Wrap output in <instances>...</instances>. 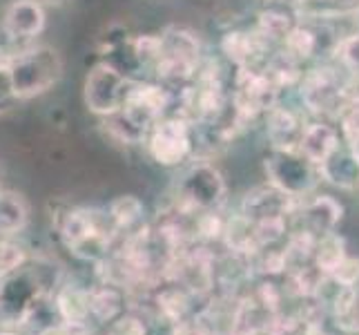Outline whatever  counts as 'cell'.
<instances>
[{
  "label": "cell",
  "mask_w": 359,
  "mask_h": 335,
  "mask_svg": "<svg viewBox=\"0 0 359 335\" xmlns=\"http://www.w3.org/2000/svg\"><path fill=\"white\" fill-rule=\"evenodd\" d=\"M5 72L11 94L16 98H32L45 94L52 85L58 83L60 74H63V60L56 49L41 45L9 56Z\"/></svg>",
  "instance_id": "6da1fadb"
},
{
  "label": "cell",
  "mask_w": 359,
  "mask_h": 335,
  "mask_svg": "<svg viewBox=\"0 0 359 335\" xmlns=\"http://www.w3.org/2000/svg\"><path fill=\"white\" fill-rule=\"evenodd\" d=\"M302 103L319 121H339L351 101V83L337 70L315 67L302 74Z\"/></svg>",
  "instance_id": "7a4b0ae2"
},
{
  "label": "cell",
  "mask_w": 359,
  "mask_h": 335,
  "mask_svg": "<svg viewBox=\"0 0 359 335\" xmlns=\"http://www.w3.org/2000/svg\"><path fill=\"white\" fill-rule=\"evenodd\" d=\"M264 168L270 185H275L277 190L288 195L294 202L315 195L321 181L319 168L297 150H270V155L264 159Z\"/></svg>",
  "instance_id": "3957f363"
},
{
  "label": "cell",
  "mask_w": 359,
  "mask_h": 335,
  "mask_svg": "<svg viewBox=\"0 0 359 335\" xmlns=\"http://www.w3.org/2000/svg\"><path fill=\"white\" fill-rule=\"evenodd\" d=\"M132 85L134 83H130L121 70L109 63H101L88 74V81H85V103H88L94 114L112 117L126 105Z\"/></svg>",
  "instance_id": "277c9868"
},
{
  "label": "cell",
  "mask_w": 359,
  "mask_h": 335,
  "mask_svg": "<svg viewBox=\"0 0 359 335\" xmlns=\"http://www.w3.org/2000/svg\"><path fill=\"white\" fill-rule=\"evenodd\" d=\"M60 235L72 251L85 259L103 257L109 246L107 228L98 223L90 210H69L60 223Z\"/></svg>",
  "instance_id": "5b68a950"
},
{
  "label": "cell",
  "mask_w": 359,
  "mask_h": 335,
  "mask_svg": "<svg viewBox=\"0 0 359 335\" xmlns=\"http://www.w3.org/2000/svg\"><path fill=\"white\" fill-rule=\"evenodd\" d=\"M181 202L194 210L212 213L226 199V181L210 164H196L181 181Z\"/></svg>",
  "instance_id": "8992f818"
},
{
  "label": "cell",
  "mask_w": 359,
  "mask_h": 335,
  "mask_svg": "<svg viewBox=\"0 0 359 335\" xmlns=\"http://www.w3.org/2000/svg\"><path fill=\"white\" fill-rule=\"evenodd\" d=\"M150 155L161 166H179L192 150L188 121L165 117L150 130Z\"/></svg>",
  "instance_id": "52a82bcc"
},
{
  "label": "cell",
  "mask_w": 359,
  "mask_h": 335,
  "mask_svg": "<svg viewBox=\"0 0 359 335\" xmlns=\"http://www.w3.org/2000/svg\"><path fill=\"white\" fill-rule=\"evenodd\" d=\"M299 202L290 199L288 195H283L277 190L275 185H259L252 192L245 195L243 206H241V215L250 221H266V219H288L294 215V208Z\"/></svg>",
  "instance_id": "ba28073f"
},
{
  "label": "cell",
  "mask_w": 359,
  "mask_h": 335,
  "mask_svg": "<svg viewBox=\"0 0 359 335\" xmlns=\"http://www.w3.org/2000/svg\"><path fill=\"white\" fill-rule=\"evenodd\" d=\"M294 213H299L304 221V232H311L315 239H319L321 235L335 232L337 223L341 221L344 208L341 204L330 195H315L306 197L297 204Z\"/></svg>",
  "instance_id": "9c48e42d"
},
{
  "label": "cell",
  "mask_w": 359,
  "mask_h": 335,
  "mask_svg": "<svg viewBox=\"0 0 359 335\" xmlns=\"http://www.w3.org/2000/svg\"><path fill=\"white\" fill-rule=\"evenodd\" d=\"M341 143H344L341 134L330 121H313L306 123L299 145H297V152L306 157L311 164L321 166Z\"/></svg>",
  "instance_id": "30bf717a"
},
{
  "label": "cell",
  "mask_w": 359,
  "mask_h": 335,
  "mask_svg": "<svg viewBox=\"0 0 359 335\" xmlns=\"http://www.w3.org/2000/svg\"><path fill=\"white\" fill-rule=\"evenodd\" d=\"M3 27L11 39H34L45 29V11L39 0H14L3 18Z\"/></svg>",
  "instance_id": "8fae6325"
},
{
  "label": "cell",
  "mask_w": 359,
  "mask_h": 335,
  "mask_svg": "<svg viewBox=\"0 0 359 335\" xmlns=\"http://www.w3.org/2000/svg\"><path fill=\"white\" fill-rule=\"evenodd\" d=\"M224 52L239 70H257V60L268 54L270 41H266L257 29L255 32H230L224 39Z\"/></svg>",
  "instance_id": "7c38bea8"
},
{
  "label": "cell",
  "mask_w": 359,
  "mask_h": 335,
  "mask_svg": "<svg viewBox=\"0 0 359 335\" xmlns=\"http://www.w3.org/2000/svg\"><path fill=\"white\" fill-rule=\"evenodd\" d=\"M319 177L341 190H359V159L346 143H341L324 164L317 166Z\"/></svg>",
  "instance_id": "4fadbf2b"
},
{
  "label": "cell",
  "mask_w": 359,
  "mask_h": 335,
  "mask_svg": "<svg viewBox=\"0 0 359 335\" xmlns=\"http://www.w3.org/2000/svg\"><path fill=\"white\" fill-rule=\"evenodd\" d=\"M304 128V119L288 107L275 105L268 112V139L272 150H297Z\"/></svg>",
  "instance_id": "5bb4252c"
},
{
  "label": "cell",
  "mask_w": 359,
  "mask_h": 335,
  "mask_svg": "<svg viewBox=\"0 0 359 335\" xmlns=\"http://www.w3.org/2000/svg\"><path fill=\"white\" fill-rule=\"evenodd\" d=\"M29 221V206L14 190H0V235H16Z\"/></svg>",
  "instance_id": "9a60e30c"
},
{
  "label": "cell",
  "mask_w": 359,
  "mask_h": 335,
  "mask_svg": "<svg viewBox=\"0 0 359 335\" xmlns=\"http://www.w3.org/2000/svg\"><path fill=\"white\" fill-rule=\"evenodd\" d=\"M330 308L344 333H359V280L353 287H344Z\"/></svg>",
  "instance_id": "2e32d148"
},
{
  "label": "cell",
  "mask_w": 359,
  "mask_h": 335,
  "mask_svg": "<svg viewBox=\"0 0 359 335\" xmlns=\"http://www.w3.org/2000/svg\"><path fill=\"white\" fill-rule=\"evenodd\" d=\"M344 257H346V244L337 232L321 235V237L315 242L313 262L324 275H330V272L344 262Z\"/></svg>",
  "instance_id": "e0dca14e"
},
{
  "label": "cell",
  "mask_w": 359,
  "mask_h": 335,
  "mask_svg": "<svg viewBox=\"0 0 359 335\" xmlns=\"http://www.w3.org/2000/svg\"><path fill=\"white\" fill-rule=\"evenodd\" d=\"M281 43H283V52L292 56L294 60H299V63L313 58L319 52V36L308 25H292V29L286 34V39Z\"/></svg>",
  "instance_id": "ac0fdd59"
},
{
  "label": "cell",
  "mask_w": 359,
  "mask_h": 335,
  "mask_svg": "<svg viewBox=\"0 0 359 335\" xmlns=\"http://www.w3.org/2000/svg\"><path fill=\"white\" fill-rule=\"evenodd\" d=\"M58 311L67 327H81L85 317L90 315V293H83L79 289H65L58 295Z\"/></svg>",
  "instance_id": "d6986e66"
},
{
  "label": "cell",
  "mask_w": 359,
  "mask_h": 335,
  "mask_svg": "<svg viewBox=\"0 0 359 335\" xmlns=\"http://www.w3.org/2000/svg\"><path fill=\"white\" fill-rule=\"evenodd\" d=\"M292 18L286 14V11H279V9H264L259 14L257 20V32L264 36L266 41L275 43V41H283L286 34L292 29Z\"/></svg>",
  "instance_id": "ffe728a7"
},
{
  "label": "cell",
  "mask_w": 359,
  "mask_h": 335,
  "mask_svg": "<svg viewBox=\"0 0 359 335\" xmlns=\"http://www.w3.org/2000/svg\"><path fill=\"white\" fill-rule=\"evenodd\" d=\"M143 215V204L136 197H118V199L109 206V221L114 223V228H130Z\"/></svg>",
  "instance_id": "44dd1931"
},
{
  "label": "cell",
  "mask_w": 359,
  "mask_h": 335,
  "mask_svg": "<svg viewBox=\"0 0 359 335\" xmlns=\"http://www.w3.org/2000/svg\"><path fill=\"white\" fill-rule=\"evenodd\" d=\"M118 311H121V297L116 291L103 289L90 293V315H94L96 320L109 322L118 315Z\"/></svg>",
  "instance_id": "7402d4cb"
},
{
  "label": "cell",
  "mask_w": 359,
  "mask_h": 335,
  "mask_svg": "<svg viewBox=\"0 0 359 335\" xmlns=\"http://www.w3.org/2000/svg\"><path fill=\"white\" fill-rule=\"evenodd\" d=\"M335 54L339 58L341 67L359 79V32L339 39L335 45Z\"/></svg>",
  "instance_id": "603a6c76"
},
{
  "label": "cell",
  "mask_w": 359,
  "mask_h": 335,
  "mask_svg": "<svg viewBox=\"0 0 359 335\" xmlns=\"http://www.w3.org/2000/svg\"><path fill=\"white\" fill-rule=\"evenodd\" d=\"M22 264H25L22 248H18L16 244H9V242H0V277L18 270Z\"/></svg>",
  "instance_id": "cb8c5ba5"
},
{
  "label": "cell",
  "mask_w": 359,
  "mask_h": 335,
  "mask_svg": "<svg viewBox=\"0 0 359 335\" xmlns=\"http://www.w3.org/2000/svg\"><path fill=\"white\" fill-rule=\"evenodd\" d=\"M328 277H332L337 284H341V287H353V284L359 280V259L346 255L344 262L332 270Z\"/></svg>",
  "instance_id": "d4e9b609"
},
{
  "label": "cell",
  "mask_w": 359,
  "mask_h": 335,
  "mask_svg": "<svg viewBox=\"0 0 359 335\" xmlns=\"http://www.w3.org/2000/svg\"><path fill=\"white\" fill-rule=\"evenodd\" d=\"M232 335H277V320L270 324H250V327H237Z\"/></svg>",
  "instance_id": "484cf974"
},
{
  "label": "cell",
  "mask_w": 359,
  "mask_h": 335,
  "mask_svg": "<svg viewBox=\"0 0 359 335\" xmlns=\"http://www.w3.org/2000/svg\"><path fill=\"white\" fill-rule=\"evenodd\" d=\"M14 101H16V96L11 94L9 81H7V72L3 70V72H0V110H7Z\"/></svg>",
  "instance_id": "4316f807"
},
{
  "label": "cell",
  "mask_w": 359,
  "mask_h": 335,
  "mask_svg": "<svg viewBox=\"0 0 359 335\" xmlns=\"http://www.w3.org/2000/svg\"><path fill=\"white\" fill-rule=\"evenodd\" d=\"M348 107H353L355 112H359V79L355 83H351V101Z\"/></svg>",
  "instance_id": "83f0119b"
},
{
  "label": "cell",
  "mask_w": 359,
  "mask_h": 335,
  "mask_svg": "<svg viewBox=\"0 0 359 335\" xmlns=\"http://www.w3.org/2000/svg\"><path fill=\"white\" fill-rule=\"evenodd\" d=\"M41 335H76L74 333V329L72 327H49V329H45Z\"/></svg>",
  "instance_id": "f1b7e54d"
},
{
  "label": "cell",
  "mask_w": 359,
  "mask_h": 335,
  "mask_svg": "<svg viewBox=\"0 0 359 335\" xmlns=\"http://www.w3.org/2000/svg\"><path fill=\"white\" fill-rule=\"evenodd\" d=\"M326 3H332V5H337V7H351V9H355L359 5V0H326Z\"/></svg>",
  "instance_id": "f546056e"
},
{
  "label": "cell",
  "mask_w": 359,
  "mask_h": 335,
  "mask_svg": "<svg viewBox=\"0 0 359 335\" xmlns=\"http://www.w3.org/2000/svg\"><path fill=\"white\" fill-rule=\"evenodd\" d=\"M346 145H348V147H351V150H353V155H355V157L359 159V134L355 136V139H353L351 143H346Z\"/></svg>",
  "instance_id": "4dcf8cb0"
},
{
  "label": "cell",
  "mask_w": 359,
  "mask_h": 335,
  "mask_svg": "<svg viewBox=\"0 0 359 335\" xmlns=\"http://www.w3.org/2000/svg\"><path fill=\"white\" fill-rule=\"evenodd\" d=\"M7 60H9V56L5 54V49L0 47V72H3V70L7 67Z\"/></svg>",
  "instance_id": "1f68e13d"
},
{
  "label": "cell",
  "mask_w": 359,
  "mask_h": 335,
  "mask_svg": "<svg viewBox=\"0 0 359 335\" xmlns=\"http://www.w3.org/2000/svg\"><path fill=\"white\" fill-rule=\"evenodd\" d=\"M351 14H353V20H355V27H357V32H359V5L351 11Z\"/></svg>",
  "instance_id": "d6a6232c"
},
{
  "label": "cell",
  "mask_w": 359,
  "mask_h": 335,
  "mask_svg": "<svg viewBox=\"0 0 359 335\" xmlns=\"http://www.w3.org/2000/svg\"><path fill=\"white\" fill-rule=\"evenodd\" d=\"M39 3H47V5H56V3H60V0H39Z\"/></svg>",
  "instance_id": "836d02e7"
},
{
  "label": "cell",
  "mask_w": 359,
  "mask_h": 335,
  "mask_svg": "<svg viewBox=\"0 0 359 335\" xmlns=\"http://www.w3.org/2000/svg\"><path fill=\"white\" fill-rule=\"evenodd\" d=\"M201 335H226V333H219V331H208V333H201Z\"/></svg>",
  "instance_id": "e575fe53"
},
{
  "label": "cell",
  "mask_w": 359,
  "mask_h": 335,
  "mask_svg": "<svg viewBox=\"0 0 359 335\" xmlns=\"http://www.w3.org/2000/svg\"><path fill=\"white\" fill-rule=\"evenodd\" d=\"M0 335H16V333H9V331H0Z\"/></svg>",
  "instance_id": "d590c367"
},
{
  "label": "cell",
  "mask_w": 359,
  "mask_h": 335,
  "mask_svg": "<svg viewBox=\"0 0 359 335\" xmlns=\"http://www.w3.org/2000/svg\"><path fill=\"white\" fill-rule=\"evenodd\" d=\"M324 335H335V333H324Z\"/></svg>",
  "instance_id": "8d00e7d4"
}]
</instances>
